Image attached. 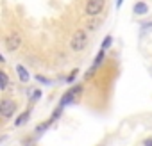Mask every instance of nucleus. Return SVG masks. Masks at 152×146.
Segmentation results:
<instances>
[{
  "label": "nucleus",
  "mask_w": 152,
  "mask_h": 146,
  "mask_svg": "<svg viewBox=\"0 0 152 146\" xmlns=\"http://www.w3.org/2000/svg\"><path fill=\"white\" fill-rule=\"evenodd\" d=\"M122 2H124V0H118V2H116V6L120 7V6H122Z\"/></svg>",
  "instance_id": "2eb2a0df"
},
{
  "label": "nucleus",
  "mask_w": 152,
  "mask_h": 146,
  "mask_svg": "<svg viewBox=\"0 0 152 146\" xmlns=\"http://www.w3.org/2000/svg\"><path fill=\"white\" fill-rule=\"evenodd\" d=\"M81 91H83V87H81V86H75L73 89H70L68 93H64V96L61 98V103H59V105H61V107H64L66 103H70V102H72V100H73L75 96H77V95H79Z\"/></svg>",
  "instance_id": "39448f33"
},
{
  "label": "nucleus",
  "mask_w": 152,
  "mask_h": 146,
  "mask_svg": "<svg viewBox=\"0 0 152 146\" xmlns=\"http://www.w3.org/2000/svg\"><path fill=\"white\" fill-rule=\"evenodd\" d=\"M145 146H152V139H147L145 141Z\"/></svg>",
  "instance_id": "4468645a"
},
{
  "label": "nucleus",
  "mask_w": 152,
  "mask_h": 146,
  "mask_svg": "<svg viewBox=\"0 0 152 146\" xmlns=\"http://www.w3.org/2000/svg\"><path fill=\"white\" fill-rule=\"evenodd\" d=\"M16 71H18V77H20V80H22V82H29L31 75H29V71H27L22 64H16Z\"/></svg>",
  "instance_id": "423d86ee"
},
{
  "label": "nucleus",
  "mask_w": 152,
  "mask_h": 146,
  "mask_svg": "<svg viewBox=\"0 0 152 146\" xmlns=\"http://www.w3.org/2000/svg\"><path fill=\"white\" fill-rule=\"evenodd\" d=\"M147 11H148V7H147V4H145V2H136V4H134V7H132V13H134V14H138V16L145 14Z\"/></svg>",
  "instance_id": "0eeeda50"
},
{
  "label": "nucleus",
  "mask_w": 152,
  "mask_h": 146,
  "mask_svg": "<svg viewBox=\"0 0 152 146\" xmlns=\"http://www.w3.org/2000/svg\"><path fill=\"white\" fill-rule=\"evenodd\" d=\"M106 6V0H88V4H86V14L88 16H97L102 13Z\"/></svg>",
  "instance_id": "f03ea898"
},
{
  "label": "nucleus",
  "mask_w": 152,
  "mask_h": 146,
  "mask_svg": "<svg viewBox=\"0 0 152 146\" xmlns=\"http://www.w3.org/2000/svg\"><path fill=\"white\" fill-rule=\"evenodd\" d=\"M0 77H2V84H0V89H6V87H7V84H9L7 73H6V71H2V73H0Z\"/></svg>",
  "instance_id": "1a4fd4ad"
},
{
  "label": "nucleus",
  "mask_w": 152,
  "mask_h": 146,
  "mask_svg": "<svg viewBox=\"0 0 152 146\" xmlns=\"http://www.w3.org/2000/svg\"><path fill=\"white\" fill-rule=\"evenodd\" d=\"M39 96H41V93H39V91H34V93H32V100H38Z\"/></svg>",
  "instance_id": "ddd939ff"
},
{
  "label": "nucleus",
  "mask_w": 152,
  "mask_h": 146,
  "mask_svg": "<svg viewBox=\"0 0 152 146\" xmlns=\"http://www.w3.org/2000/svg\"><path fill=\"white\" fill-rule=\"evenodd\" d=\"M29 118H31V111H25L23 114H20V116L16 118V121H15V125H16V126H22V125H23V123H25V121H27Z\"/></svg>",
  "instance_id": "6e6552de"
},
{
  "label": "nucleus",
  "mask_w": 152,
  "mask_h": 146,
  "mask_svg": "<svg viewBox=\"0 0 152 146\" xmlns=\"http://www.w3.org/2000/svg\"><path fill=\"white\" fill-rule=\"evenodd\" d=\"M88 45V34L86 30L79 29V30H75V34L72 36V41H70V46L73 52H83Z\"/></svg>",
  "instance_id": "f257e3e1"
},
{
  "label": "nucleus",
  "mask_w": 152,
  "mask_h": 146,
  "mask_svg": "<svg viewBox=\"0 0 152 146\" xmlns=\"http://www.w3.org/2000/svg\"><path fill=\"white\" fill-rule=\"evenodd\" d=\"M77 73H79V69H73V71L70 73V75H68V79H66V82H68V84H72V82L75 80V77H77Z\"/></svg>",
  "instance_id": "9b49d317"
},
{
  "label": "nucleus",
  "mask_w": 152,
  "mask_h": 146,
  "mask_svg": "<svg viewBox=\"0 0 152 146\" xmlns=\"http://www.w3.org/2000/svg\"><path fill=\"white\" fill-rule=\"evenodd\" d=\"M20 45H22V38H20L18 34H11V36L6 39V48H7L9 52L18 50V48H20Z\"/></svg>",
  "instance_id": "20e7f679"
},
{
  "label": "nucleus",
  "mask_w": 152,
  "mask_h": 146,
  "mask_svg": "<svg viewBox=\"0 0 152 146\" xmlns=\"http://www.w3.org/2000/svg\"><path fill=\"white\" fill-rule=\"evenodd\" d=\"M111 41H113V38H111V36H106V38H104V43H102V50L109 48V46H111Z\"/></svg>",
  "instance_id": "9d476101"
},
{
  "label": "nucleus",
  "mask_w": 152,
  "mask_h": 146,
  "mask_svg": "<svg viewBox=\"0 0 152 146\" xmlns=\"http://www.w3.org/2000/svg\"><path fill=\"white\" fill-rule=\"evenodd\" d=\"M0 112H2V116H4L6 119L11 118V116L16 112V103H15L13 100H9V98H4L2 103H0Z\"/></svg>",
  "instance_id": "7ed1b4c3"
},
{
  "label": "nucleus",
  "mask_w": 152,
  "mask_h": 146,
  "mask_svg": "<svg viewBox=\"0 0 152 146\" xmlns=\"http://www.w3.org/2000/svg\"><path fill=\"white\" fill-rule=\"evenodd\" d=\"M36 80L38 82H43V84H50V80L47 77H43V75H36Z\"/></svg>",
  "instance_id": "f8f14e48"
}]
</instances>
